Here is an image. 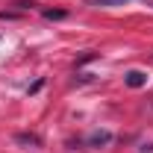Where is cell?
Here are the masks:
<instances>
[{"label":"cell","instance_id":"1","mask_svg":"<svg viewBox=\"0 0 153 153\" xmlns=\"http://www.w3.org/2000/svg\"><path fill=\"white\" fill-rule=\"evenodd\" d=\"M124 79H127V85H130V88H141V85L147 82V74H141V71H127Z\"/></svg>","mask_w":153,"mask_h":153},{"label":"cell","instance_id":"2","mask_svg":"<svg viewBox=\"0 0 153 153\" xmlns=\"http://www.w3.org/2000/svg\"><path fill=\"white\" fill-rule=\"evenodd\" d=\"M85 141H88L91 147H103V144H109V141H112V133H106V130H103V133H91Z\"/></svg>","mask_w":153,"mask_h":153},{"label":"cell","instance_id":"3","mask_svg":"<svg viewBox=\"0 0 153 153\" xmlns=\"http://www.w3.org/2000/svg\"><path fill=\"white\" fill-rule=\"evenodd\" d=\"M94 6H121V3H130V0H91Z\"/></svg>","mask_w":153,"mask_h":153},{"label":"cell","instance_id":"4","mask_svg":"<svg viewBox=\"0 0 153 153\" xmlns=\"http://www.w3.org/2000/svg\"><path fill=\"white\" fill-rule=\"evenodd\" d=\"M44 18H65V12H62V9H47V12H44Z\"/></svg>","mask_w":153,"mask_h":153},{"label":"cell","instance_id":"5","mask_svg":"<svg viewBox=\"0 0 153 153\" xmlns=\"http://www.w3.org/2000/svg\"><path fill=\"white\" fill-rule=\"evenodd\" d=\"M18 141H24V144H38L36 135H18Z\"/></svg>","mask_w":153,"mask_h":153}]
</instances>
